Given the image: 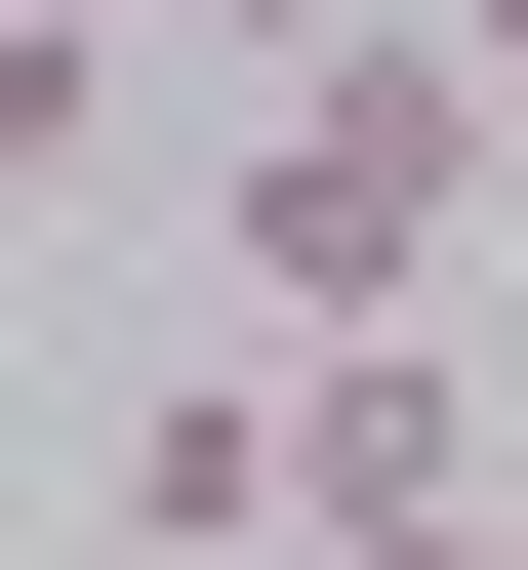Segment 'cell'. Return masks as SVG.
Here are the masks:
<instances>
[{"instance_id": "cell-6", "label": "cell", "mask_w": 528, "mask_h": 570, "mask_svg": "<svg viewBox=\"0 0 528 570\" xmlns=\"http://www.w3.org/2000/svg\"><path fill=\"white\" fill-rule=\"evenodd\" d=\"M285 570H528V530H488V489H447V530H285Z\"/></svg>"}, {"instance_id": "cell-7", "label": "cell", "mask_w": 528, "mask_h": 570, "mask_svg": "<svg viewBox=\"0 0 528 570\" xmlns=\"http://www.w3.org/2000/svg\"><path fill=\"white\" fill-rule=\"evenodd\" d=\"M163 41H366V0H163Z\"/></svg>"}, {"instance_id": "cell-8", "label": "cell", "mask_w": 528, "mask_h": 570, "mask_svg": "<svg viewBox=\"0 0 528 570\" xmlns=\"http://www.w3.org/2000/svg\"><path fill=\"white\" fill-rule=\"evenodd\" d=\"M41 41H163V0H41Z\"/></svg>"}, {"instance_id": "cell-3", "label": "cell", "mask_w": 528, "mask_h": 570, "mask_svg": "<svg viewBox=\"0 0 528 570\" xmlns=\"http://www.w3.org/2000/svg\"><path fill=\"white\" fill-rule=\"evenodd\" d=\"M122 570H285V367H122Z\"/></svg>"}, {"instance_id": "cell-4", "label": "cell", "mask_w": 528, "mask_h": 570, "mask_svg": "<svg viewBox=\"0 0 528 570\" xmlns=\"http://www.w3.org/2000/svg\"><path fill=\"white\" fill-rule=\"evenodd\" d=\"M122 164V41H41V0H0V204H82Z\"/></svg>"}, {"instance_id": "cell-1", "label": "cell", "mask_w": 528, "mask_h": 570, "mask_svg": "<svg viewBox=\"0 0 528 570\" xmlns=\"http://www.w3.org/2000/svg\"><path fill=\"white\" fill-rule=\"evenodd\" d=\"M203 245H245V326H447V245H488V82H447L407 0H366V41H285V122H245V204H203Z\"/></svg>"}, {"instance_id": "cell-5", "label": "cell", "mask_w": 528, "mask_h": 570, "mask_svg": "<svg viewBox=\"0 0 528 570\" xmlns=\"http://www.w3.org/2000/svg\"><path fill=\"white\" fill-rule=\"evenodd\" d=\"M407 41H447V82H488V164H528V0H407Z\"/></svg>"}, {"instance_id": "cell-2", "label": "cell", "mask_w": 528, "mask_h": 570, "mask_svg": "<svg viewBox=\"0 0 528 570\" xmlns=\"http://www.w3.org/2000/svg\"><path fill=\"white\" fill-rule=\"evenodd\" d=\"M488 489V367L447 326H285V530H447Z\"/></svg>"}]
</instances>
